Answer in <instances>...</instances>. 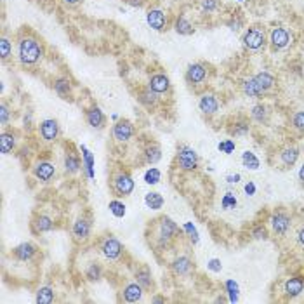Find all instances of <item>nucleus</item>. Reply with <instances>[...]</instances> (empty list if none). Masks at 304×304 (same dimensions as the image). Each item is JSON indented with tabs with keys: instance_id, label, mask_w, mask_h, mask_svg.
I'll list each match as a JSON object with an SVG mask.
<instances>
[{
	"instance_id": "obj_6",
	"label": "nucleus",
	"mask_w": 304,
	"mask_h": 304,
	"mask_svg": "<svg viewBox=\"0 0 304 304\" xmlns=\"http://www.w3.org/2000/svg\"><path fill=\"white\" fill-rule=\"evenodd\" d=\"M101 252L109 261H117L124 252V245L115 237H106L101 242Z\"/></svg>"
},
{
	"instance_id": "obj_42",
	"label": "nucleus",
	"mask_w": 304,
	"mask_h": 304,
	"mask_svg": "<svg viewBox=\"0 0 304 304\" xmlns=\"http://www.w3.org/2000/svg\"><path fill=\"white\" fill-rule=\"evenodd\" d=\"M217 148H219V152L224 153V155H231V153L235 152V141L224 139V141H221V143H219Z\"/></svg>"
},
{
	"instance_id": "obj_43",
	"label": "nucleus",
	"mask_w": 304,
	"mask_h": 304,
	"mask_svg": "<svg viewBox=\"0 0 304 304\" xmlns=\"http://www.w3.org/2000/svg\"><path fill=\"white\" fill-rule=\"evenodd\" d=\"M226 292L230 294V301L231 303H237L238 301V285L233 280L226 282Z\"/></svg>"
},
{
	"instance_id": "obj_36",
	"label": "nucleus",
	"mask_w": 304,
	"mask_h": 304,
	"mask_svg": "<svg viewBox=\"0 0 304 304\" xmlns=\"http://www.w3.org/2000/svg\"><path fill=\"white\" fill-rule=\"evenodd\" d=\"M160 179H162V172L156 167H150L148 171L145 172V183L146 184H158Z\"/></svg>"
},
{
	"instance_id": "obj_35",
	"label": "nucleus",
	"mask_w": 304,
	"mask_h": 304,
	"mask_svg": "<svg viewBox=\"0 0 304 304\" xmlns=\"http://www.w3.org/2000/svg\"><path fill=\"white\" fill-rule=\"evenodd\" d=\"M242 89L243 92L249 96V98H258V96H261V89L258 87V84L254 82V78H249V80H245V82L242 84Z\"/></svg>"
},
{
	"instance_id": "obj_27",
	"label": "nucleus",
	"mask_w": 304,
	"mask_h": 304,
	"mask_svg": "<svg viewBox=\"0 0 304 304\" xmlns=\"http://www.w3.org/2000/svg\"><path fill=\"white\" fill-rule=\"evenodd\" d=\"M16 146V136L12 132H2L0 134V152L2 155H7L14 150Z\"/></svg>"
},
{
	"instance_id": "obj_57",
	"label": "nucleus",
	"mask_w": 304,
	"mask_h": 304,
	"mask_svg": "<svg viewBox=\"0 0 304 304\" xmlns=\"http://www.w3.org/2000/svg\"><path fill=\"white\" fill-rule=\"evenodd\" d=\"M299 179H301V181H303V183H304V165H303V167L299 169Z\"/></svg>"
},
{
	"instance_id": "obj_4",
	"label": "nucleus",
	"mask_w": 304,
	"mask_h": 304,
	"mask_svg": "<svg viewBox=\"0 0 304 304\" xmlns=\"http://www.w3.org/2000/svg\"><path fill=\"white\" fill-rule=\"evenodd\" d=\"M111 186H113L117 196H127L134 191V186H136V184H134V179L127 172L118 171V172H115L113 177H111Z\"/></svg>"
},
{
	"instance_id": "obj_41",
	"label": "nucleus",
	"mask_w": 304,
	"mask_h": 304,
	"mask_svg": "<svg viewBox=\"0 0 304 304\" xmlns=\"http://www.w3.org/2000/svg\"><path fill=\"white\" fill-rule=\"evenodd\" d=\"M12 52V43L9 42L7 37H2L0 39V58L2 59H7Z\"/></svg>"
},
{
	"instance_id": "obj_20",
	"label": "nucleus",
	"mask_w": 304,
	"mask_h": 304,
	"mask_svg": "<svg viewBox=\"0 0 304 304\" xmlns=\"http://www.w3.org/2000/svg\"><path fill=\"white\" fill-rule=\"evenodd\" d=\"M143 287H141L139 283H129L125 285L124 290H122V294H124V301H127V303H137V301L143 299Z\"/></svg>"
},
{
	"instance_id": "obj_22",
	"label": "nucleus",
	"mask_w": 304,
	"mask_h": 304,
	"mask_svg": "<svg viewBox=\"0 0 304 304\" xmlns=\"http://www.w3.org/2000/svg\"><path fill=\"white\" fill-rule=\"evenodd\" d=\"M160 158H162V148H160V145L158 143H150V145L145 148L146 164L155 165V164H158L160 162Z\"/></svg>"
},
{
	"instance_id": "obj_28",
	"label": "nucleus",
	"mask_w": 304,
	"mask_h": 304,
	"mask_svg": "<svg viewBox=\"0 0 304 304\" xmlns=\"http://www.w3.org/2000/svg\"><path fill=\"white\" fill-rule=\"evenodd\" d=\"M136 282L143 287V289H150L153 285V277H152V271L150 268H139L136 271Z\"/></svg>"
},
{
	"instance_id": "obj_25",
	"label": "nucleus",
	"mask_w": 304,
	"mask_h": 304,
	"mask_svg": "<svg viewBox=\"0 0 304 304\" xmlns=\"http://www.w3.org/2000/svg\"><path fill=\"white\" fill-rule=\"evenodd\" d=\"M158 96L160 94H156L155 90H152L150 87H146V89L139 90V96H137V99H139L141 105L148 106V108H152V106H155L156 103H158Z\"/></svg>"
},
{
	"instance_id": "obj_8",
	"label": "nucleus",
	"mask_w": 304,
	"mask_h": 304,
	"mask_svg": "<svg viewBox=\"0 0 304 304\" xmlns=\"http://www.w3.org/2000/svg\"><path fill=\"white\" fill-rule=\"evenodd\" d=\"M39 132H40V137H42L43 141H47V143L56 141L59 136L58 120H54V118H45V120H42L39 125Z\"/></svg>"
},
{
	"instance_id": "obj_33",
	"label": "nucleus",
	"mask_w": 304,
	"mask_h": 304,
	"mask_svg": "<svg viewBox=\"0 0 304 304\" xmlns=\"http://www.w3.org/2000/svg\"><path fill=\"white\" fill-rule=\"evenodd\" d=\"M35 301L39 304H51V303H54V290H52V287H40V289L37 290Z\"/></svg>"
},
{
	"instance_id": "obj_24",
	"label": "nucleus",
	"mask_w": 304,
	"mask_h": 304,
	"mask_svg": "<svg viewBox=\"0 0 304 304\" xmlns=\"http://www.w3.org/2000/svg\"><path fill=\"white\" fill-rule=\"evenodd\" d=\"M254 78V82L258 84V87L261 89V92H266V90H269L271 87L275 86V77L271 73H268V71H262V73H258Z\"/></svg>"
},
{
	"instance_id": "obj_13",
	"label": "nucleus",
	"mask_w": 304,
	"mask_h": 304,
	"mask_svg": "<svg viewBox=\"0 0 304 304\" xmlns=\"http://www.w3.org/2000/svg\"><path fill=\"white\" fill-rule=\"evenodd\" d=\"M207 78V70L203 65H200V63H193V65H190L186 70V80L190 84H195V86H198V84H202L203 80Z\"/></svg>"
},
{
	"instance_id": "obj_46",
	"label": "nucleus",
	"mask_w": 304,
	"mask_h": 304,
	"mask_svg": "<svg viewBox=\"0 0 304 304\" xmlns=\"http://www.w3.org/2000/svg\"><path fill=\"white\" fill-rule=\"evenodd\" d=\"M183 230L186 231L188 235H190V238H191V240H193V242L198 243V231H196V228L193 226L191 222H186V224H184V226H183Z\"/></svg>"
},
{
	"instance_id": "obj_9",
	"label": "nucleus",
	"mask_w": 304,
	"mask_h": 304,
	"mask_svg": "<svg viewBox=\"0 0 304 304\" xmlns=\"http://www.w3.org/2000/svg\"><path fill=\"white\" fill-rule=\"evenodd\" d=\"M146 23L152 30L164 31L167 28V14L162 9H150L146 12Z\"/></svg>"
},
{
	"instance_id": "obj_53",
	"label": "nucleus",
	"mask_w": 304,
	"mask_h": 304,
	"mask_svg": "<svg viewBox=\"0 0 304 304\" xmlns=\"http://www.w3.org/2000/svg\"><path fill=\"white\" fill-rule=\"evenodd\" d=\"M127 4L132 7H143V0H127Z\"/></svg>"
},
{
	"instance_id": "obj_16",
	"label": "nucleus",
	"mask_w": 304,
	"mask_h": 304,
	"mask_svg": "<svg viewBox=\"0 0 304 304\" xmlns=\"http://www.w3.org/2000/svg\"><path fill=\"white\" fill-rule=\"evenodd\" d=\"M200 111H203L205 115H214L217 113L219 109V101L214 94H202V98L198 101Z\"/></svg>"
},
{
	"instance_id": "obj_54",
	"label": "nucleus",
	"mask_w": 304,
	"mask_h": 304,
	"mask_svg": "<svg viewBox=\"0 0 304 304\" xmlns=\"http://www.w3.org/2000/svg\"><path fill=\"white\" fill-rule=\"evenodd\" d=\"M230 26H231V30H233V31H238V30H240V21H231Z\"/></svg>"
},
{
	"instance_id": "obj_12",
	"label": "nucleus",
	"mask_w": 304,
	"mask_h": 304,
	"mask_svg": "<svg viewBox=\"0 0 304 304\" xmlns=\"http://www.w3.org/2000/svg\"><path fill=\"white\" fill-rule=\"evenodd\" d=\"M148 87L152 90H155L156 94H165L171 89V80H169V77L165 73H155L150 77Z\"/></svg>"
},
{
	"instance_id": "obj_11",
	"label": "nucleus",
	"mask_w": 304,
	"mask_h": 304,
	"mask_svg": "<svg viewBox=\"0 0 304 304\" xmlns=\"http://www.w3.org/2000/svg\"><path fill=\"white\" fill-rule=\"evenodd\" d=\"M73 238L77 242H86L90 237V221L87 217H78L73 222Z\"/></svg>"
},
{
	"instance_id": "obj_26",
	"label": "nucleus",
	"mask_w": 304,
	"mask_h": 304,
	"mask_svg": "<svg viewBox=\"0 0 304 304\" xmlns=\"http://www.w3.org/2000/svg\"><path fill=\"white\" fill-rule=\"evenodd\" d=\"M297 158H299V150H297L296 146H289V148H285L283 152L280 153V160L285 167H292L297 162Z\"/></svg>"
},
{
	"instance_id": "obj_5",
	"label": "nucleus",
	"mask_w": 304,
	"mask_h": 304,
	"mask_svg": "<svg viewBox=\"0 0 304 304\" xmlns=\"http://www.w3.org/2000/svg\"><path fill=\"white\" fill-rule=\"evenodd\" d=\"M266 42V37H264V31L261 28H249V30L243 33V45L250 51H258L264 45Z\"/></svg>"
},
{
	"instance_id": "obj_40",
	"label": "nucleus",
	"mask_w": 304,
	"mask_h": 304,
	"mask_svg": "<svg viewBox=\"0 0 304 304\" xmlns=\"http://www.w3.org/2000/svg\"><path fill=\"white\" fill-rule=\"evenodd\" d=\"M252 118L256 122H264L268 118V108L264 105H258L252 108Z\"/></svg>"
},
{
	"instance_id": "obj_39",
	"label": "nucleus",
	"mask_w": 304,
	"mask_h": 304,
	"mask_svg": "<svg viewBox=\"0 0 304 304\" xmlns=\"http://www.w3.org/2000/svg\"><path fill=\"white\" fill-rule=\"evenodd\" d=\"M108 209L115 217H124L125 216V205L122 202H118V200H111L108 203Z\"/></svg>"
},
{
	"instance_id": "obj_1",
	"label": "nucleus",
	"mask_w": 304,
	"mask_h": 304,
	"mask_svg": "<svg viewBox=\"0 0 304 304\" xmlns=\"http://www.w3.org/2000/svg\"><path fill=\"white\" fill-rule=\"evenodd\" d=\"M43 56V49L40 45V42L33 37H23V39L18 42V58L23 65L31 66V65H37V63L42 59Z\"/></svg>"
},
{
	"instance_id": "obj_18",
	"label": "nucleus",
	"mask_w": 304,
	"mask_h": 304,
	"mask_svg": "<svg viewBox=\"0 0 304 304\" xmlns=\"http://www.w3.org/2000/svg\"><path fill=\"white\" fill-rule=\"evenodd\" d=\"M271 226H273L277 235H285L290 226V217L285 214V212H277V214L271 217Z\"/></svg>"
},
{
	"instance_id": "obj_31",
	"label": "nucleus",
	"mask_w": 304,
	"mask_h": 304,
	"mask_svg": "<svg viewBox=\"0 0 304 304\" xmlns=\"http://www.w3.org/2000/svg\"><path fill=\"white\" fill-rule=\"evenodd\" d=\"M80 158H78L77 155H73V153H66V156H65V171H66V174H77L78 171H80Z\"/></svg>"
},
{
	"instance_id": "obj_56",
	"label": "nucleus",
	"mask_w": 304,
	"mask_h": 304,
	"mask_svg": "<svg viewBox=\"0 0 304 304\" xmlns=\"http://www.w3.org/2000/svg\"><path fill=\"white\" fill-rule=\"evenodd\" d=\"M63 2H65L66 5H77V4H80L82 0H63Z\"/></svg>"
},
{
	"instance_id": "obj_52",
	"label": "nucleus",
	"mask_w": 304,
	"mask_h": 304,
	"mask_svg": "<svg viewBox=\"0 0 304 304\" xmlns=\"http://www.w3.org/2000/svg\"><path fill=\"white\" fill-rule=\"evenodd\" d=\"M240 179H242V177H240V174H230V175H228V177H226V181H228V183H230V184H237Z\"/></svg>"
},
{
	"instance_id": "obj_14",
	"label": "nucleus",
	"mask_w": 304,
	"mask_h": 304,
	"mask_svg": "<svg viewBox=\"0 0 304 304\" xmlns=\"http://www.w3.org/2000/svg\"><path fill=\"white\" fill-rule=\"evenodd\" d=\"M86 120H87V124L92 127V129H103L105 124H106V117H105V113L101 111L99 106H92V108L87 109Z\"/></svg>"
},
{
	"instance_id": "obj_38",
	"label": "nucleus",
	"mask_w": 304,
	"mask_h": 304,
	"mask_svg": "<svg viewBox=\"0 0 304 304\" xmlns=\"http://www.w3.org/2000/svg\"><path fill=\"white\" fill-rule=\"evenodd\" d=\"M238 205L237 202V196H235V193H231V191H228L226 195L222 196L221 200V207L224 209V211H231V209H235V207Z\"/></svg>"
},
{
	"instance_id": "obj_30",
	"label": "nucleus",
	"mask_w": 304,
	"mask_h": 304,
	"mask_svg": "<svg viewBox=\"0 0 304 304\" xmlns=\"http://www.w3.org/2000/svg\"><path fill=\"white\" fill-rule=\"evenodd\" d=\"M54 90L58 96L61 98H66L68 94L71 92V82L68 80L66 77H61V78H56L54 80Z\"/></svg>"
},
{
	"instance_id": "obj_55",
	"label": "nucleus",
	"mask_w": 304,
	"mask_h": 304,
	"mask_svg": "<svg viewBox=\"0 0 304 304\" xmlns=\"http://www.w3.org/2000/svg\"><path fill=\"white\" fill-rule=\"evenodd\" d=\"M297 240H299V243H301V245L304 247V228H303V230L299 231V235H297Z\"/></svg>"
},
{
	"instance_id": "obj_15",
	"label": "nucleus",
	"mask_w": 304,
	"mask_h": 304,
	"mask_svg": "<svg viewBox=\"0 0 304 304\" xmlns=\"http://www.w3.org/2000/svg\"><path fill=\"white\" fill-rule=\"evenodd\" d=\"M269 42L275 49H285L290 43V35L285 28H275L269 35Z\"/></svg>"
},
{
	"instance_id": "obj_50",
	"label": "nucleus",
	"mask_w": 304,
	"mask_h": 304,
	"mask_svg": "<svg viewBox=\"0 0 304 304\" xmlns=\"http://www.w3.org/2000/svg\"><path fill=\"white\" fill-rule=\"evenodd\" d=\"M217 7V0H202V9L207 12H212Z\"/></svg>"
},
{
	"instance_id": "obj_49",
	"label": "nucleus",
	"mask_w": 304,
	"mask_h": 304,
	"mask_svg": "<svg viewBox=\"0 0 304 304\" xmlns=\"http://www.w3.org/2000/svg\"><path fill=\"white\" fill-rule=\"evenodd\" d=\"M207 268L211 269V271H214V273H219V271L222 269V264L219 259H211V261L207 262Z\"/></svg>"
},
{
	"instance_id": "obj_44",
	"label": "nucleus",
	"mask_w": 304,
	"mask_h": 304,
	"mask_svg": "<svg viewBox=\"0 0 304 304\" xmlns=\"http://www.w3.org/2000/svg\"><path fill=\"white\" fill-rule=\"evenodd\" d=\"M9 118H11V109H9L7 103H2V105H0V124L7 125Z\"/></svg>"
},
{
	"instance_id": "obj_51",
	"label": "nucleus",
	"mask_w": 304,
	"mask_h": 304,
	"mask_svg": "<svg viewBox=\"0 0 304 304\" xmlns=\"http://www.w3.org/2000/svg\"><path fill=\"white\" fill-rule=\"evenodd\" d=\"M245 193H247V196H252L254 193H256V184H254L252 181H249V183L245 184Z\"/></svg>"
},
{
	"instance_id": "obj_29",
	"label": "nucleus",
	"mask_w": 304,
	"mask_h": 304,
	"mask_svg": "<svg viewBox=\"0 0 304 304\" xmlns=\"http://www.w3.org/2000/svg\"><path fill=\"white\" fill-rule=\"evenodd\" d=\"M52 228H54V221H52L49 216L45 214H40L37 216L35 219V230L39 231V233H47V231H51Z\"/></svg>"
},
{
	"instance_id": "obj_47",
	"label": "nucleus",
	"mask_w": 304,
	"mask_h": 304,
	"mask_svg": "<svg viewBox=\"0 0 304 304\" xmlns=\"http://www.w3.org/2000/svg\"><path fill=\"white\" fill-rule=\"evenodd\" d=\"M249 124H245V122H238V124H235V129H233V134L235 136H243V134L249 132Z\"/></svg>"
},
{
	"instance_id": "obj_32",
	"label": "nucleus",
	"mask_w": 304,
	"mask_h": 304,
	"mask_svg": "<svg viewBox=\"0 0 304 304\" xmlns=\"http://www.w3.org/2000/svg\"><path fill=\"white\" fill-rule=\"evenodd\" d=\"M174 30H175V33H179V35H191V33L195 31V28H193V24H191L184 16H181V18L175 20Z\"/></svg>"
},
{
	"instance_id": "obj_7",
	"label": "nucleus",
	"mask_w": 304,
	"mask_h": 304,
	"mask_svg": "<svg viewBox=\"0 0 304 304\" xmlns=\"http://www.w3.org/2000/svg\"><path fill=\"white\" fill-rule=\"evenodd\" d=\"M111 132H113L115 141H118V143H127L129 139H132V136L136 134V129H134V125L130 124L129 120H124V118H122V120L115 122Z\"/></svg>"
},
{
	"instance_id": "obj_45",
	"label": "nucleus",
	"mask_w": 304,
	"mask_h": 304,
	"mask_svg": "<svg viewBox=\"0 0 304 304\" xmlns=\"http://www.w3.org/2000/svg\"><path fill=\"white\" fill-rule=\"evenodd\" d=\"M292 124H294V127H296L297 130L304 132V111H297V113L294 115Z\"/></svg>"
},
{
	"instance_id": "obj_3",
	"label": "nucleus",
	"mask_w": 304,
	"mask_h": 304,
	"mask_svg": "<svg viewBox=\"0 0 304 304\" xmlns=\"http://www.w3.org/2000/svg\"><path fill=\"white\" fill-rule=\"evenodd\" d=\"M177 167L184 172H191L198 167V153L188 145L179 146L177 150Z\"/></svg>"
},
{
	"instance_id": "obj_19",
	"label": "nucleus",
	"mask_w": 304,
	"mask_h": 304,
	"mask_svg": "<svg viewBox=\"0 0 304 304\" xmlns=\"http://www.w3.org/2000/svg\"><path fill=\"white\" fill-rule=\"evenodd\" d=\"M12 254H14L16 259H20V261H30L37 254V247L30 242H24V243H21V245L14 247V249H12Z\"/></svg>"
},
{
	"instance_id": "obj_17",
	"label": "nucleus",
	"mask_w": 304,
	"mask_h": 304,
	"mask_svg": "<svg viewBox=\"0 0 304 304\" xmlns=\"http://www.w3.org/2000/svg\"><path fill=\"white\" fill-rule=\"evenodd\" d=\"M172 271L175 275H179V277H186V275L191 273V269H193V262L188 256H179V258H175L171 264Z\"/></svg>"
},
{
	"instance_id": "obj_10",
	"label": "nucleus",
	"mask_w": 304,
	"mask_h": 304,
	"mask_svg": "<svg viewBox=\"0 0 304 304\" xmlns=\"http://www.w3.org/2000/svg\"><path fill=\"white\" fill-rule=\"evenodd\" d=\"M33 175L42 183H51V179L56 175V167L51 162H39L33 167Z\"/></svg>"
},
{
	"instance_id": "obj_2",
	"label": "nucleus",
	"mask_w": 304,
	"mask_h": 304,
	"mask_svg": "<svg viewBox=\"0 0 304 304\" xmlns=\"http://www.w3.org/2000/svg\"><path fill=\"white\" fill-rule=\"evenodd\" d=\"M177 231H179V228H177V224H175L171 217H167V216L160 217L158 221H156V237H155L156 245L167 247L175 238Z\"/></svg>"
},
{
	"instance_id": "obj_34",
	"label": "nucleus",
	"mask_w": 304,
	"mask_h": 304,
	"mask_svg": "<svg viewBox=\"0 0 304 304\" xmlns=\"http://www.w3.org/2000/svg\"><path fill=\"white\" fill-rule=\"evenodd\" d=\"M242 164L245 169H250V171H258L259 169V158L254 155L252 152H243L242 153Z\"/></svg>"
},
{
	"instance_id": "obj_21",
	"label": "nucleus",
	"mask_w": 304,
	"mask_h": 304,
	"mask_svg": "<svg viewBox=\"0 0 304 304\" xmlns=\"http://www.w3.org/2000/svg\"><path fill=\"white\" fill-rule=\"evenodd\" d=\"M304 290V280L301 277H292L285 282V294L289 297H297Z\"/></svg>"
},
{
	"instance_id": "obj_37",
	"label": "nucleus",
	"mask_w": 304,
	"mask_h": 304,
	"mask_svg": "<svg viewBox=\"0 0 304 304\" xmlns=\"http://www.w3.org/2000/svg\"><path fill=\"white\" fill-rule=\"evenodd\" d=\"M103 271H101V266L96 264V262H92V264H89V268H87L86 271V278L89 282H98L99 278H101Z\"/></svg>"
},
{
	"instance_id": "obj_48",
	"label": "nucleus",
	"mask_w": 304,
	"mask_h": 304,
	"mask_svg": "<svg viewBox=\"0 0 304 304\" xmlns=\"http://www.w3.org/2000/svg\"><path fill=\"white\" fill-rule=\"evenodd\" d=\"M252 237L256 238V240H266V238H268V231H266L264 226H256L252 230Z\"/></svg>"
},
{
	"instance_id": "obj_23",
	"label": "nucleus",
	"mask_w": 304,
	"mask_h": 304,
	"mask_svg": "<svg viewBox=\"0 0 304 304\" xmlns=\"http://www.w3.org/2000/svg\"><path fill=\"white\" fill-rule=\"evenodd\" d=\"M164 203H165L164 196L160 195V193H156V191H150V193L145 195V205L148 207L150 211H160L164 207Z\"/></svg>"
}]
</instances>
